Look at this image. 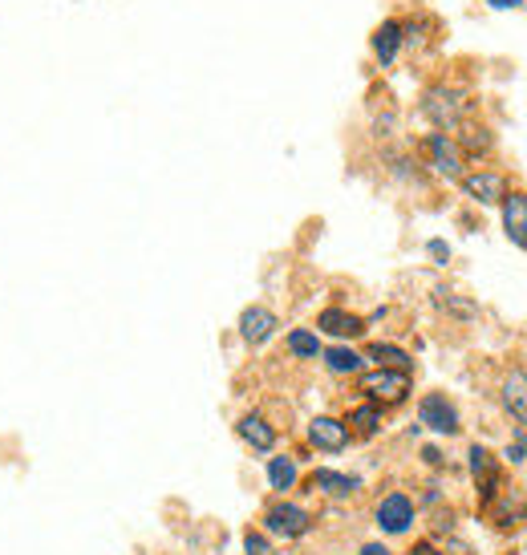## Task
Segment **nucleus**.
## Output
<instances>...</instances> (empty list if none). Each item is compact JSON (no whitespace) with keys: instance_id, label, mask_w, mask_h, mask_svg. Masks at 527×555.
<instances>
[{"instance_id":"nucleus-29","label":"nucleus","mask_w":527,"mask_h":555,"mask_svg":"<svg viewBox=\"0 0 527 555\" xmlns=\"http://www.w3.org/2000/svg\"><path fill=\"white\" fill-rule=\"evenodd\" d=\"M422 454H426V463H430V466H438V463H442V454H438L435 447H426V450H422Z\"/></svg>"},{"instance_id":"nucleus-9","label":"nucleus","mask_w":527,"mask_h":555,"mask_svg":"<svg viewBox=\"0 0 527 555\" xmlns=\"http://www.w3.org/2000/svg\"><path fill=\"white\" fill-rule=\"evenodd\" d=\"M277 312L264 309V305H248V309L240 312V337H244V345H252V349H260V345H268V340L277 337Z\"/></svg>"},{"instance_id":"nucleus-23","label":"nucleus","mask_w":527,"mask_h":555,"mask_svg":"<svg viewBox=\"0 0 527 555\" xmlns=\"http://www.w3.org/2000/svg\"><path fill=\"white\" fill-rule=\"evenodd\" d=\"M268 482H272V491H293L296 487V463L293 459L277 454V459L268 463Z\"/></svg>"},{"instance_id":"nucleus-27","label":"nucleus","mask_w":527,"mask_h":555,"mask_svg":"<svg viewBox=\"0 0 527 555\" xmlns=\"http://www.w3.org/2000/svg\"><path fill=\"white\" fill-rule=\"evenodd\" d=\"M487 4H491V9H519L524 0H487Z\"/></svg>"},{"instance_id":"nucleus-10","label":"nucleus","mask_w":527,"mask_h":555,"mask_svg":"<svg viewBox=\"0 0 527 555\" xmlns=\"http://www.w3.org/2000/svg\"><path fill=\"white\" fill-rule=\"evenodd\" d=\"M264 527L280 535V540H300L309 531V511L293 507V503H277V507L264 515Z\"/></svg>"},{"instance_id":"nucleus-16","label":"nucleus","mask_w":527,"mask_h":555,"mask_svg":"<svg viewBox=\"0 0 527 555\" xmlns=\"http://www.w3.org/2000/svg\"><path fill=\"white\" fill-rule=\"evenodd\" d=\"M454 134H459L454 142L463 146V155H466V158H483L487 151H491V130H487L483 122H475V118H466V122L459 126Z\"/></svg>"},{"instance_id":"nucleus-2","label":"nucleus","mask_w":527,"mask_h":555,"mask_svg":"<svg viewBox=\"0 0 527 555\" xmlns=\"http://www.w3.org/2000/svg\"><path fill=\"white\" fill-rule=\"evenodd\" d=\"M419 155L422 163L435 170L438 179H450V183H459L466 175V155L463 146L454 142V134H442V130H430L426 139H419Z\"/></svg>"},{"instance_id":"nucleus-19","label":"nucleus","mask_w":527,"mask_h":555,"mask_svg":"<svg viewBox=\"0 0 527 555\" xmlns=\"http://www.w3.org/2000/svg\"><path fill=\"white\" fill-rule=\"evenodd\" d=\"M312 487H317L321 494H329V499H349V494H354L357 487H361V482H357L354 475H337V470H317V475H312Z\"/></svg>"},{"instance_id":"nucleus-14","label":"nucleus","mask_w":527,"mask_h":555,"mask_svg":"<svg viewBox=\"0 0 527 555\" xmlns=\"http://www.w3.org/2000/svg\"><path fill=\"white\" fill-rule=\"evenodd\" d=\"M499 398H503V410L519 422V426H527V373L515 370L503 377V389H499Z\"/></svg>"},{"instance_id":"nucleus-8","label":"nucleus","mask_w":527,"mask_h":555,"mask_svg":"<svg viewBox=\"0 0 527 555\" xmlns=\"http://www.w3.org/2000/svg\"><path fill=\"white\" fill-rule=\"evenodd\" d=\"M377 527H382L386 535H406V531L414 527V503H410L402 491L386 494V499L377 503Z\"/></svg>"},{"instance_id":"nucleus-20","label":"nucleus","mask_w":527,"mask_h":555,"mask_svg":"<svg viewBox=\"0 0 527 555\" xmlns=\"http://www.w3.org/2000/svg\"><path fill=\"white\" fill-rule=\"evenodd\" d=\"M361 357H365V361H373L377 370H406V373H410V365H414V361H410V353H406V349H398V345H370Z\"/></svg>"},{"instance_id":"nucleus-11","label":"nucleus","mask_w":527,"mask_h":555,"mask_svg":"<svg viewBox=\"0 0 527 555\" xmlns=\"http://www.w3.org/2000/svg\"><path fill=\"white\" fill-rule=\"evenodd\" d=\"M471 475L479 482V499L483 503H496L499 494V463L487 447H471Z\"/></svg>"},{"instance_id":"nucleus-25","label":"nucleus","mask_w":527,"mask_h":555,"mask_svg":"<svg viewBox=\"0 0 527 555\" xmlns=\"http://www.w3.org/2000/svg\"><path fill=\"white\" fill-rule=\"evenodd\" d=\"M244 547H248V555H272V552H268V540H264V535H256V531H248V535H244Z\"/></svg>"},{"instance_id":"nucleus-12","label":"nucleus","mask_w":527,"mask_h":555,"mask_svg":"<svg viewBox=\"0 0 527 555\" xmlns=\"http://www.w3.org/2000/svg\"><path fill=\"white\" fill-rule=\"evenodd\" d=\"M499 207H503V228H507V240L527 251V195L524 191H507Z\"/></svg>"},{"instance_id":"nucleus-22","label":"nucleus","mask_w":527,"mask_h":555,"mask_svg":"<svg viewBox=\"0 0 527 555\" xmlns=\"http://www.w3.org/2000/svg\"><path fill=\"white\" fill-rule=\"evenodd\" d=\"M288 353L300 357V361H312V357H321V340L312 328H293L288 333Z\"/></svg>"},{"instance_id":"nucleus-15","label":"nucleus","mask_w":527,"mask_h":555,"mask_svg":"<svg viewBox=\"0 0 527 555\" xmlns=\"http://www.w3.org/2000/svg\"><path fill=\"white\" fill-rule=\"evenodd\" d=\"M235 434H240V438H244V442H248L256 454H268V450L277 447V430H272V426H268L260 414H244V417H240V422H235Z\"/></svg>"},{"instance_id":"nucleus-18","label":"nucleus","mask_w":527,"mask_h":555,"mask_svg":"<svg viewBox=\"0 0 527 555\" xmlns=\"http://www.w3.org/2000/svg\"><path fill=\"white\" fill-rule=\"evenodd\" d=\"M435 305L447 312V317H454V321H466V324L479 321V305L459 293H450V288H435Z\"/></svg>"},{"instance_id":"nucleus-1","label":"nucleus","mask_w":527,"mask_h":555,"mask_svg":"<svg viewBox=\"0 0 527 555\" xmlns=\"http://www.w3.org/2000/svg\"><path fill=\"white\" fill-rule=\"evenodd\" d=\"M419 109H422V118L435 126V130H442V134H454V130L471 118V98H466L459 86L438 81V86H430V90L422 93Z\"/></svg>"},{"instance_id":"nucleus-6","label":"nucleus","mask_w":527,"mask_h":555,"mask_svg":"<svg viewBox=\"0 0 527 555\" xmlns=\"http://www.w3.org/2000/svg\"><path fill=\"white\" fill-rule=\"evenodd\" d=\"M402 46H406V25L398 21V16L382 21V25L373 29V37H370L373 62L382 65V69H394V65H398V53H402Z\"/></svg>"},{"instance_id":"nucleus-30","label":"nucleus","mask_w":527,"mask_h":555,"mask_svg":"<svg viewBox=\"0 0 527 555\" xmlns=\"http://www.w3.org/2000/svg\"><path fill=\"white\" fill-rule=\"evenodd\" d=\"M414 555H442V552H435L430 543H419V547H414Z\"/></svg>"},{"instance_id":"nucleus-21","label":"nucleus","mask_w":527,"mask_h":555,"mask_svg":"<svg viewBox=\"0 0 527 555\" xmlns=\"http://www.w3.org/2000/svg\"><path fill=\"white\" fill-rule=\"evenodd\" d=\"M349 422H354V430H349V434L373 438V434L382 430V405H373V401H365V405H357L354 414H349Z\"/></svg>"},{"instance_id":"nucleus-5","label":"nucleus","mask_w":527,"mask_h":555,"mask_svg":"<svg viewBox=\"0 0 527 555\" xmlns=\"http://www.w3.org/2000/svg\"><path fill=\"white\" fill-rule=\"evenodd\" d=\"M419 422L426 430L442 434V438L459 434V410H454V401H450L447 393H426V398L419 401Z\"/></svg>"},{"instance_id":"nucleus-24","label":"nucleus","mask_w":527,"mask_h":555,"mask_svg":"<svg viewBox=\"0 0 527 555\" xmlns=\"http://www.w3.org/2000/svg\"><path fill=\"white\" fill-rule=\"evenodd\" d=\"M507 463H515V466L527 463V438H524V434H519L512 447H507Z\"/></svg>"},{"instance_id":"nucleus-17","label":"nucleus","mask_w":527,"mask_h":555,"mask_svg":"<svg viewBox=\"0 0 527 555\" xmlns=\"http://www.w3.org/2000/svg\"><path fill=\"white\" fill-rule=\"evenodd\" d=\"M321 361H325V370L337 373V377H354V373H361V365H365V357L357 353V349H349V345L321 349Z\"/></svg>"},{"instance_id":"nucleus-7","label":"nucleus","mask_w":527,"mask_h":555,"mask_svg":"<svg viewBox=\"0 0 527 555\" xmlns=\"http://www.w3.org/2000/svg\"><path fill=\"white\" fill-rule=\"evenodd\" d=\"M349 426H345L342 417H329V414H321V417H312L309 422V447H317L321 454H342L345 447H349Z\"/></svg>"},{"instance_id":"nucleus-13","label":"nucleus","mask_w":527,"mask_h":555,"mask_svg":"<svg viewBox=\"0 0 527 555\" xmlns=\"http://www.w3.org/2000/svg\"><path fill=\"white\" fill-rule=\"evenodd\" d=\"M317 328L325 333V337H337V340H354L365 333V321L361 317H354V312L345 309H325L321 317H317Z\"/></svg>"},{"instance_id":"nucleus-3","label":"nucleus","mask_w":527,"mask_h":555,"mask_svg":"<svg viewBox=\"0 0 527 555\" xmlns=\"http://www.w3.org/2000/svg\"><path fill=\"white\" fill-rule=\"evenodd\" d=\"M361 393L373 405H398L410 398V373L406 370H373L361 377Z\"/></svg>"},{"instance_id":"nucleus-26","label":"nucleus","mask_w":527,"mask_h":555,"mask_svg":"<svg viewBox=\"0 0 527 555\" xmlns=\"http://www.w3.org/2000/svg\"><path fill=\"white\" fill-rule=\"evenodd\" d=\"M426 251L435 256V263H450V247L442 244V240H430V244H426Z\"/></svg>"},{"instance_id":"nucleus-28","label":"nucleus","mask_w":527,"mask_h":555,"mask_svg":"<svg viewBox=\"0 0 527 555\" xmlns=\"http://www.w3.org/2000/svg\"><path fill=\"white\" fill-rule=\"evenodd\" d=\"M361 555H389V552L382 547V543H365V547H361Z\"/></svg>"},{"instance_id":"nucleus-4","label":"nucleus","mask_w":527,"mask_h":555,"mask_svg":"<svg viewBox=\"0 0 527 555\" xmlns=\"http://www.w3.org/2000/svg\"><path fill=\"white\" fill-rule=\"evenodd\" d=\"M459 183H463L466 199L483 203V207H499V203H503V195L512 191V186H507V179H503L499 170H471V175H463Z\"/></svg>"}]
</instances>
